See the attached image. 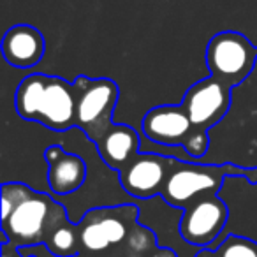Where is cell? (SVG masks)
<instances>
[{
  "mask_svg": "<svg viewBox=\"0 0 257 257\" xmlns=\"http://www.w3.org/2000/svg\"><path fill=\"white\" fill-rule=\"evenodd\" d=\"M78 86V109L76 127L97 145L113 125V114L116 107L120 88L109 78H88L78 76L74 79Z\"/></svg>",
  "mask_w": 257,
  "mask_h": 257,
  "instance_id": "obj_4",
  "label": "cell"
},
{
  "mask_svg": "<svg viewBox=\"0 0 257 257\" xmlns=\"http://www.w3.org/2000/svg\"><path fill=\"white\" fill-rule=\"evenodd\" d=\"M227 218L229 210L217 194L201 197L183 210L178 224L180 236L189 245L208 248L224 231Z\"/></svg>",
  "mask_w": 257,
  "mask_h": 257,
  "instance_id": "obj_7",
  "label": "cell"
},
{
  "mask_svg": "<svg viewBox=\"0 0 257 257\" xmlns=\"http://www.w3.org/2000/svg\"><path fill=\"white\" fill-rule=\"evenodd\" d=\"M67 211L48 194L36 192L25 183L2 185V232L4 241L18 248L44 245L50 231Z\"/></svg>",
  "mask_w": 257,
  "mask_h": 257,
  "instance_id": "obj_1",
  "label": "cell"
},
{
  "mask_svg": "<svg viewBox=\"0 0 257 257\" xmlns=\"http://www.w3.org/2000/svg\"><path fill=\"white\" fill-rule=\"evenodd\" d=\"M218 257H257V241L245 236L229 234L215 248Z\"/></svg>",
  "mask_w": 257,
  "mask_h": 257,
  "instance_id": "obj_15",
  "label": "cell"
},
{
  "mask_svg": "<svg viewBox=\"0 0 257 257\" xmlns=\"http://www.w3.org/2000/svg\"><path fill=\"white\" fill-rule=\"evenodd\" d=\"M152 257H176V255H175V252H171V250L161 248V250H157V252H155Z\"/></svg>",
  "mask_w": 257,
  "mask_h": 257,
  "instance_id": "obj_19",
  "label": "cell"
},
{
  "mask_svg": "<svg viewBox=\"0 0 257 257\" xmlns=\"http://www.w3.org/2000/svg\"><path fill=\"white\" fill-rule=\"evenodd\" d=\"M125 257H147V255H140V253H133V252H128Z\"/></svg>",
  "mask_w": 257,
  "mask_h": 257,
  "instance_id": "obj_21",
  "label": "cell"
},
{
  "mask_svg": "<svg viewBox=\"0 0 257 257\" xmlns=\"http://www.w3.org/2000/svg\"><path fill=\"white\" fill-rule=\"evenodd\" d=\"M175 159L157 154H138L118 171L121 189L138 199L161 196Z\"/></svg>",
  "mask_w": 257,
  "mask_h": 257,
  "instance_id": "obj_9",
  "label": "cell"
},
{
  "mask_svg": "<svg viewBox=\"0 0 257 257\" xmlns=\"http://www.w3.org/2000/svg\"><path fill=\"white\" fill-rule=\"evenodd\" d=\"M192 120L185 107L180 106H155L145 114L143 133L150 141L164 147H182L187 143L189 136L194 131Z\"/></svg>",
  "mask_w": 257,
  "mask_h": 257,
  "instance_id": "obj_10",
  "label": "cell"
},
{
  "mask_svg": "<svg viewBox=\"0 0 257 257\" xmlns=\"http://www.w3.org/2000/svg\"><path fill=\"white\" fill-rule=\"evenodd\" d=\"M74 257H90V255H83V253H81V252H79V253H78V255H74Z\"/></svg>",
  "mask_w": 257,
  "mask_h": 257,
  "instance_id": "obj_22",
  "label": "cell"
},
{
  "mask_svg": "<svg viewBox=\"0 0 257 257\" xmlns=\"http://www.w3.org/2000/svg\"><path fill=\"white\" fill-rule=\"evenodd\" d=\"M125 243H127L128 252L140 253V255L152 257L157 252V236L148 227L140 225V224L134 225V229L131 231V234H128Z\"/></svg>",
  "mask_w": 257,
  "mask_h": 257,
  "instance_id": "obj_16",
  "label": "cell"
},
{
  "mask_svg": "<svg viewBox=\"0 0 257 257\" xmlns=\"http://www.w3.org/2000/svg\"><path fill=\"white\" fill-rule=\"evenodd\" d=\"M2 257H25V255L20 252L18 246H15L9 241H4L2 243ZM30 257H36V255H30Z\"/></svg>",
  "mask_w": 257,
  "mask_h": 257,
  "instance_id": "obj_18",
  "label": "cell"
},
{
  "mask_svg": "<svg viewBox=\"0 0 257 257\" xmlns=\"http://www.w3.org/2000/svg\"><path fill=\"white\" fill-rule=\"evenodd\" d=\"M95 147L106 166L120 171L131 159L140 154V136L128 125L113 123Z\"/></svg>",
  "mask_w": 257,
  "mask_h": 257,
  "instance_id": "obj_13",
  "label": "cell"
},
{
  "mask_svg": "<svg viewBox=\"0 0 257 257\" xmlns=\"http://www.w3.org/2000/svg\"><path fill=\"white\" fill-rule=\"evenodd\" d=\"M44 248L53 257H74L81 252L78 224H71L69 217L60 220L48 234Z\"/></svg>",
  "mask_w": 257,
  "mask_h": 257,
  "instance_id": "obj_14",
  "label": "cell"
},
{
  "mask_svg": "<svg viewBox=\"0 0 257 257\" xmlns=\"http://www.w3.org/2000/svg\"><path fill=\"white\" fill-rule=\"evenodd\" d=\"M44 159L48 162V185L57 196H67L81 189L86 180V164L79 155L51 145L44 152Z\"/></svg>",
  "mask_w": 257,
  "mask_h": 257,
  "instance_id": "obj_11",
  "label": "cell"
},
{
  "mask_svg": "<svg viewBox=\"0 0 257 257\" xmlns=\"http://www.w3.org/2000/svg\"><path fill=\"white\" fill-rule=\"evenodd\" d=\"M196 257H218L217 253H215V250H208V248H203L199 253H197Z\"/></svg>",
  "mask_w": 257,
  "mask_h": 257,
  "instance_id": "obj_20",
  "label": "cell"
},
{
  "mask_svg": "<svg viewBox=\"0 0 257 257\" xmlns=\"http://www.w3.org/2000/svg\"><path fill=\"white\" fill-rule=\"evenodd\" d=\"M16 111L27 121L64 133L76 127L78 86L64 78L48 74H30L16 88Z\"/></svg>",
  "mask_w": 257,
  "mask_h": 257,
  "instance_id": "obj_2",
  "label": "cell"
},
{
  "mask_svg": "<svg viewBox=\"0 0 257 257\" xmlns=\"http://www.w3.org/2000/svg\"><path fill=\"white\" fill-rule=\"evenodd\" d=\"M46 41L41 30L32 25H15L4 34L2 55L13 67L30 69L37 65L44 57Z\"/></svg>",
  "mask_w": 257,
  "mask_h": 257,
  "instance_id": "obj_12",
  "label": "cell"
},
{
  "mask_svg": "<svg viewBox=\"0 0 257 257\" xmlns=\"http://www.w3.org/2000/svg\"><path fill=\"white\" fill-rule=\"evenodd\" d=\"M257 64V46L234 30L218 32L208 41L206 67L213 78L234 88L250 76Z\"/></svg>",
  "mask_w": 257,
  "mask_h": 257,
  "instance_id": "obj_5",
  "label": "cell"
},
{
  "mask_svg": "<svg viewBox=\"0 0 257 257\" xmlns=\"http://www.w3.org/2000/svg\"><path fill=\"white\" fill-rule=\"evenodd\" d=\"M210 147V136L208 131H201V128H194L192 134L189 136L187 143L183 145V150L190 159H203Z\"/></svg>",
  "mask_w": 257,
  "mask_h": 257,
  "instance_id": "obj_17",
  "label": "cell"
},
{
  "mask_svg": "<svg viewBox=\"0 0 257 257\" xmlns=\"http://www.w3.org/2000/svg\"><path fill=\"white\" fill-rule=\"evenodd\" d=\"M227 176H243L250 183H257V168H238L234 164H201L182 162L175 159L164 183L161 197L173 208L185 210L201 197L218 194Z\"/></svg>",
  "mask_w": 257,
  "mask_h": 257,
  "instance_id": "obj_3",
  "label": "cell"
},
{
  "mask_svg": "<svg viewBox=\"0 0 257 257\" xmlns=\"http://www.w3.org/2000/svg\"><path fill=\"white\" fill-rule=\"evenodd\" d=\"M231 86L213 76L194 83L182 100L194 127L210 131L217 125L231 107Z\"/></svg>",
  "mask_w": 257,
  "mask_h": 257,
  "instance_id": "obj_8",
  "label": "cell"
},
{
  "mask_svg": "<svg viewBox=\"0 0 257 257\" xmlns=\"http://www.w3.org/2000/svg\"><path fill=\"white\" fill-rule=\"evenodd\" d=\"M138 206L118 204V206L93 208L78 224L81 248L90 253H100L125 243L138 224Z\"/></svg>",
  "mask_w": 257,
  "mask_h": 257,
  "instance_id": "obj_6",
  "label": "cell"
}]
</instances>
